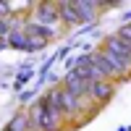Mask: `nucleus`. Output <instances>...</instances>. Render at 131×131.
Returning <instances> with one entry per match:
<instances>
[{
  "instance_id": "nucleus-6",
  "label": "nucleus",
  "mask_w": 131,
  "mask_h": 131,
  "mask_svg": "<svg viewBox=\"0 0 131 131\" xmlns=\"http://www.w3.org/2000/svg\"><path fill=\"white\" fill-rule=\"evenodd\" d=\"M55 5H58L60 21H66V24H81V18H79V13H76V8H73L71 0H60V3H55Z\"/></svg>"
},
{
  "instance_id": "nucleus-2",
  "label": "nucleus",
  "mask_w": 131,
  "mask_h": 131,
  "mask_svg": "<svg viewBox=\"0 0 131 131\" xmlns=\"http://www.w3.org/2000/svg\"><path fill=\"white\" fill-rule=\"evenodd\" d=\"M89 86H92V81L81 79L76 71H68V73H66V79H63V89L71 92L73 97H89Z\"/></svg>"
},
{
  "instance_id": "nucleus-4",
  "label": "nucleus",
  "mask_w": 131,
  "mask_h": 131,
  "mask_svg": "<svg viewBox=\"0 0 131 131\" xmlns=\"http://www.w3.org/2000/svg\"><path fill=\"white\" fill-rule=\"evenodd\" d=\"M73 8H76V13H79L81 24H86V26L97 24V16H100V10H97L94 0H73Z\"/></svg>"
},
{
  "instance_id": "nucleus-1",
  "label": "nucleus",
  "mask_w": 131,
  "mask_h": 131,
  "mask_svg": "<svg viewBox=\"0 0 131 131\" xmlns=\"http://www.w3.org/2000/svg\"><path fill=\"white\" fill-rule=\"evenodd\" d=\"M34 10H37V18H31V21H37V24L47 26V29H52V31H58L60 16H58V5H55V3H39Z\"/></svg>"
},
{
  "instance_id": "nucleus-9",
  "label": "nucleus",
  "mask_w": 131,
  "mask_h": 131,
  "mask_svg": "<svg viewBox=\"0 0 131 131\" xmlns=\"http://www.w3.org/2000/svg\"><path fill=\"white\" fill-rule=\"evenodd\" d=\"M115 37H121L123 42H131V24H123L121 29H118V34Z\"/></svg>"
},
{
  "instance_id": "nucleus-5",
  "label": "nucleus",
  "mask_w": 131,
  "mask_h": 131,
  "mask_svg": "<svg viewBox=\"0 0 131 131\" xmlns=\"http://www.w3.org/2000/svg\"><path fill=\"white\" fill-rule=\"evenodd\" d=\"M113 92H115V84L107 81V79L92 81V86H89V97H92V102H107V100L113 97Z\"/></svg>"
},
{
  "instance_id": "nucleus-7",
  "label": "nucleus",
  "mask_w": 131,
  "mask_h": 131,
  "mask_svg": "<svg viewBox=\"0 0 131 131\" xmlns=\"http://www.w3.org/2000/svg\"><path fill=\"white\" fill-rule=\"evenodd\" d=\"M5 42H8L10 47H16V50H26V47H29V37H26L24 26H13V31L8 34Z\"/></svg>"
},
{
  "instance_id": "nucleus-10",
  "label": "nucleus",
  "mask_w": 131,
  "mask_h": 131,
  "mask_svg": "<svg viewBox=\"0 0 131 131\" xmlns=\"http://www.w3.org/2000/svg\"><path fill=\"white\" fill-rule=\"evenodd\" d=\"M8 13H10V5L8 3H0V18H5Z\"/></svg>"
},
{
  "instance_id": "nucleus-8",
  "label": "nucleus",
  "mask_w": 131,
  "mask_h": 131,
  "mask_svg": "<svg viewBox=\"0 0 131 131\" xmlns=\"http://www.w3.org/2000/svg\"><path fill=\"white\" fill-rule=\"evenodd\" d=\"M5 131H31L29 115H26V113H16L13 118H10V123L5 126Z\"/></svg>"
},
{
  "instance_id": "nucleus-3",
  "label": "nucleus",
  "mask_w": 131,
  "mask_h": 131,
  "mask_svg": "<svg viewBox=\"0 0 131 131\" xmlns=\"http://www.w3.org/2000/svg\"><path fill=\"white\" fill-rule=\"evenodd\" d=\"M105 50H110L113 55H118L121 60H126L128 66H131V42H123L121 37H115V34H110V37H105V45H102Z\"/></svg>"
},
{
  "instance_id": "nucleus-11",
  "label": "nucleus",
  "mask_w": 131,
  "mask_h": 131,
  "mask_svg": "<svg viewBox=\"0 0 131 131\" xmlns=\"http://www.w3.org/2000/svg\"><path fill=\"white\" fill-rule=\"evenodd\" d=\"M3 47H5V39H0V50H3Z\"/></svg>"
}]
</instances>
